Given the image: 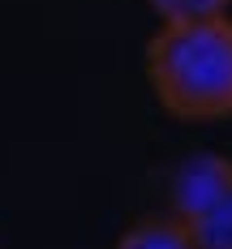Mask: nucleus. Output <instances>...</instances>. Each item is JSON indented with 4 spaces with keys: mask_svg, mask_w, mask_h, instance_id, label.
<instances>
[{
    "mask_svg": "<svg viewBox=\"0 0 232 249\" xmlns=\"http://www.w3.org/2000/svg\"><path fill=\"white\" fill-rule=\"evenodd\" d=\"M146 77L163 112L177 121L232 116V22L224 13L163 22L146 43Z\"/></svg>",
    "mask_w": 232,
    "mask_h": 249,
    "instance_id": "obj_1",
    "label": "nucleus"
},
{
    "mask_svg": "<svg viewBox=\"0 0 232 249\" xmlns=\"http://www.w3.org/2000/svg\"><path fill=\"white\" fill-rule=\"evenodd\" d=\"M228 185H232V159L228 155H215V150L189 155V159L177 168L172 185H168V202H172L168 215L194 219V215H202Z\"/></svg>",
    "mask_w": 232,
    "mask_h": 249,
    "instance_id": "obj_2",
    "label": "nucleus"
},
{
    "mask_svg": "<svg viewBox=\"0 0 232 249\" xmlns=\"http://www.w3.org/2000/svg\"><path fill=\"white\" fill-rule=\"evenodd\" d=\"M116 249H198V245L177 215H146L121 232Z\"/></svg>",
    "mask_w": 232,
    "mask_h": 249,
    "instance_id": "obj_3",
    "label": "nucleus"
},
{
    "mask_svg": "<svg viewBox=\"0 0 232 249\" xmlns=\"http://www.w3.org/2000/svg\"><path fill=\"white\" fill-rule=\"evenodd\" d=\"M180 224L189 228V236H194L198 249H232V185L206 206L202 215L180 219Z\"/></svg>",
    "mask_w": 232,
    "mask_h": 249,
    "instance_id": "obj_4",
    "label": "nucleus"
},
{
    "mask_svg": "<svg viewBox=\"0 0 232 249\" xmlns=\"http://www.w3.org/2000/svg\"><path fill=\"white\" fill-rule=\"evenodd\" d=\"M159 22H194V18H219L228 13L232 0H146Z\"/></svg>",
    "mask_w": 232,
    "mask_h": 249,
    "instance_id": "obj_5",
    "label": "nucleus"
}]
</instances>
